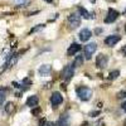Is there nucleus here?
<instances>
[{"instance_id": "obj_22", "label": "nucleus", "mask_w": 126, "mask_h": 126, "mask_svg": "<svg viewBox=\"0 0 126 126\" xmlns=\"http://www.w3.org/2000/svg\"><path fill=\"white\" fill-rule=\"evenodd\" d=\"M120 52H121V54H122L124 57H126V46H124V47L121 48V50H120Z\"/></svg>"}, {"instance_id": "obj_17", "label": "nucleus", "mask_w": 126, "mask_h": 126, "mask_svg": "<svg viewBox=\"0 0 126 126\" xmlns=\"http://www.w3.org/2000/svg\"><path fill=\"white\" fill-rule=\"evenodd\" d=\"M83 61H85V58H83L82 56H78L76 59H75V63H73V66L75 67H78V66H82V63H83Z\"/></svg>"}, {"instance_id": "obj_27", "label": "nucleus", "mask_w": 126, "mask_h": 126, "mask_svg": "<svg viewBox=\"0 0 126 126\" xmlns=\"http://www.w3.org/2000/svg\"><path fill=\"white\" fill-rule=\"evenodd\" d=\"M125 126H126V122H125Z\"/></svg>"}, {"instance_id": "obj_19", "label": "nucleus", "mask_w": 126, "mask_h": 126, "mask_svg": "<svg viewBox=\"0 0 126 126\" xmlns=\"http://www.w3.org/2000/svg\"><path fill=\"white\" fill-rule=\"evenodd\" d=\"M5 101V91L4 90H0V105Z\"/></svg>"}, {"instance_id": "obj_20", "label": "nucleus", "mask_w": 126, "mask_h": 126, "mask_svg": "<svg viewBox=\"0 0 126 126\" xmlns=\"http://www.w3.org/2000/svg\"><path fill=\"white\" fill-rule=\"evenodd\" d=\"M126 97V91H121L117 93V98H125Z\"/></svg>"}, {"instance_id": "obj_18", "label": "nucleus", "mask_w": 126, "mask_h": 126, "mask_svg": "<svg viewBox=\"0 0 126 126\" xmlns=\"http://www.w3.org/2000/svg\"><path fill=\"white\" fill-rule=\"evenodd\" d=\"M42 29H44V24H40V25L33 28V29L30 30V33H35V32H39V30H42Z\"/></svg>"}, {"instance_id": "obj_16", "label": "nucleus", "mask_w": 126, "mask_h": 126, "mask_svg": "<svg viewBox=\"0 0 126 126\" xmlns=\"http://www.w3.org/2000/svg\"><path fill=\"white\" fill-rule=\"evenodd\" d=\"M119 76H120V72H119L117 69L111 71V72H110V75H109V79H116Z\"/></svg>"}, {"instance_id": "obj_3", "label": "nucleus", "mask_w": 126, "mask_h": 126, "mask_svg": "<svg viewBox=\"0 0 126 126\" xmlns=\"http://www.w3.org/2000/svg\"><path fill=\"white\" fill-rule=\"evenodd\" d=\"M97 49V44L96 43H88L85 47V58L86 59H91V57L93 56V53Z\"/></svg>"}, {"instance_id": "obj_10", "label": "nucleus", "mask_w": 126, "mask_h": 126, "mask_svg": "<svg viewBox=\"0 0 126 126\" xmlns=\"http://www.w3.org/2000/svg\"><path fill=\"white\" fill-rule=\"evenodd\" d=\"M50 71H52V67L49 64H43V66H40L38 72H39V75L40 76H43V77H47L50 75Z\"/></svg>"}, {"instance_id": "obj_12", "label": "nucleus", "mask_w": 126, "mask_h": 126, "mask_svg": "<svg viewBox=\"0 0 126 126\" xmlns=\"http://www.w3.org/2000/svg\"><path fill=\"white\" fill-rule=\"evenodd\" d=\"M38 102H39L38 96L33 94V96H30V97L27 100V106H29V107H35L37 105H38Z\"/></svg>"}, {"instance_id": "obj_1", "label": "nucleus", "mask_w": 126, "mask_h": 126, "mask_svg": "<svg viewBox=\"0 0 126 126\" xmlns=\"http://www.w3.org/2000/svg\"><path fill=\"white\" fill-rule=\"evenodd\" d=\"M76 92H77V96L81 101H87L92 96V91L88 87H78Z\"/></svg>"}, {"instance_id": "obj_2", "label": "nucleus", "mask_w": 126, "mask_h": 126, "mask_svg": "<svg viewBox=\"0 0 126 126\" xmlns=\"http://www.w3.org/2000/svg\"><path fill=\"white\" fill-rule=\"evenodd\" d=\"M73 76H75V66L73 64H67L62 71L63 79H64L66 82H68V81H71L73 78Z\"/></svg>"}, {"instance_id": "obj_26", "label": "nucleus", "mask_w": 126, "mask_h": 126, "mask_svg": "<svg viewBox=\"0 0 126 126\" xmlns=\"http://www.w3.org/2000/svg\"><path fill=\"white\" fill-rule=\"evenodd\" d=\"M46 1H47V3H52V1H53V0H46Z\"/></svg>"}, {"instance_id": "obj_11", "label": "nucleus", "mask_w": 126, "mask_h": 126, "mask_svg": "<svg viewBox=\"0 0 126 126\" xmlns=\"http://www.w3.org/2000/svg\"><path fill=\"white\" fill-rule=\"evenodd\" d=\"M79 50H81V46H79V44H77V43H73V44L68 48L67 54H68V56H75L76 53H78Z\"/></svg>"}, {"instance_id": "obj_14", "label": "nucleus", "mask_w": 126, "mask_h": 126, "mask_svg": "<svg viewBox=\"0 0 126 126\" xmlns=\"http://www.w3.org/2000/svg\"><path fill=\"white\" fill-rule=\"evenodd\" d=\"M78 10H79V14H81V16H82V18H85V19H90V18L92 16V15L87 12V10H86L85 8H79Z\"/></svg>"}, {"instance_id": "obj_5", "label": "nucleus", "mask_w": 126, "mask_h": 126, "mask_svg": "<svg viewBox=\"0 0 126 126\" xmlns=\"http://www.w3.org/2000/svg\"><path fill=\"white\" fill-rule=\"evenodd\" d=\"M62 102H63V96L59 92H54L50 96V103H52V106H53V107H58Z\"/></svg>"}, {"instance_id": "obj_13", "label": "nucleus", "mask_w": 126, "mask_h": 126, "mask_svg": "<svg viewBox=\"0 0 126 126\" xmlns=\"http://www.w3.org/2000/svg\"><path fill=\"white\" fill-rule=\"evenodd\" d=\"M68 120H69V116L67 113L63 115V116H61V119L58 121V126H68Z\"/></svg>"}, {"instance_id": "obj_21", "label": "nucleus", "mask_w": 126, "mask_h": 126, "mask_svg": "<svg viewBox=\"0 0 126 126\" xmlns=\"http://www.w3.org/2000/svg\"><path fill=\"white\" fill-rule=\"evenodd\" d=\"M40 126H53V124H52V122H47V121H44V120H42Z\"/></svg>"}, {"instance_id": "obj_25", "label": "nucleus", "mask_w": 126, "mask_h": 126, "mask_svg": "<svg viewBox=\"0 0 126 126\" xmlns=\"http://www.w3.org/2000/svg\"><path fill=\"white\" fill-rule=\"evenodd\" d=\"M101 32H102V29H96V33H97V34L101 33Z\"/></svg>"}, {"instance_id": "obj_7", "label": "nucleus", "mask_w": 126, "mask_h": 126, "mask_svg": "<svg viewBox=\"0 0 126 126\" xmlns=\"http://www.w3.org/2000/svg\"><path fill=\"white\" fill-rule=\"evenodd\" d=\"M107 63H109V58L107 56H105V54H98L97 56V59H96V66L98 68H105L107 66Z\"/></svg>"}, {"instance_id": "obj_15", "label": "nucleus", "mask_w": 126, "mask_h": 126, "mask_svg": "<svg viewBox=\"0 0 126 126\" xmlns=\"http://www.w3.org/2000/svg\"><path fill=\"white\" fill-rule=\"evenodd\" d=\"M14 103L13 102H8L6 105H5V111H6V113H13L14 112Z\"/></svg>"}, {"instance_id": "obj_8", "label": "nucleus", "mask_w": 126, "mask_h": 126, "mask_svg": "<svg viewBox=\"0 0 126 126\" xmlns=\"http://www.w3.org/2000/svg\"><path fill=\"white\" fill-rule=\"evenodd\" d=\"M120 39H121V37H120V35H116V34L110 35V37H107L106 39H105V44L109 46V47H112V46H115L116 43H119Z\"/></svg>"}, {"instance_id": "obj_6", "label": "nucleus", "mask_w": 126, "mask_h": 126, "mask_svg": "<svg viewBox=\"0 0 126 126\" xmlns=\"http://www.w3.org/2000/svg\"><path fill=\"white\" fill-rule=\"evenodd\" d=\"M119 18V12H116L115 9H109V13H107V16L105 18V23L106 24H110V23H113L115 20Z\"/></svg>"}, {"instance_id": "obj_23", "label": "nucleus", "mask_w": 126, "mask_h": 126, "mask_svg": "<svg viewBox=\"0 0 126 126\" xmlns=\"http://www.w3.org/2000/svg\"><path fill=\"white\" fill-rule=\"evenodd\" d=\"M38 112H40V110H39V109H35V110H33V115H37Z\"/></svg>"}, {"instance_id": "obj_24", "label": "nucleus", "mask_w": 126, "mask_h": 126, "mask_svg": "<svg viewBox=\"0 0 126 126\" xmlns=\"http://www.w3.org/2000/svg\"><path fill=\"white\" fill-rule=\"evenodd\" d=\"M122 110H124V111H125V112H126V102H125V103H124V105H122Z\"/></svg>"}, {"instance_id": "obj_4", "label": "nucleus", "mask_w": 126, "mask_h": 126, "mask_svg": "<svg viewBox=\"0 0 126 126\" xmlns=\"http://www.w3.org/2000/svg\"><path fill=\"white\" fill-rule=\"evenodd\" d=\"M79 23H81V16L78 15V14H71L69 16H68V24H69V27L72 28V29H75V28H77L78 25H79Z\"/></svg>"}, {"instance_id": "obj_9", "label": "nucleus", "mask_w": 126, "mask_h": 126, "mask_svg": "<svg viewBox=\"0 0 126 126\" xmlns=\"http://www.w3.org/2000/svg\"><path fill=\"white\" fill-rule=\"evenodd\" d=\"M91 35H92L91 30H90V29H87V28H85V29H82V30L79 32L78 38H79V40H81V42H87V40L91 38Z\"/></svg>"}]
</instances>
